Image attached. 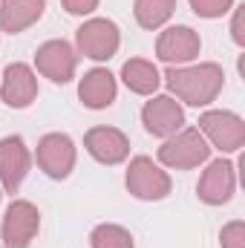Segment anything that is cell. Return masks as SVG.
I'll use <instances>...</instances> for the list:
<instances>
[{"label":"cell","mask_w":245,"mask_h":248,"mask_svg":"<svg viewBox=\"0 0 245 248\" xmlns=\"http://www.w3.org/2000/svg\"><path fill=\"white\" fill-rule=\"evenodd\" d=\"M162 84L168 87V95H173L182 107L208 110L225 90V69L214 61L168 66L162 72Z\"/></svg>","instance_id":"6da1fadb"},{"label":"cell","mask_w":245,"mask_h":248,"mask_svg":"<svg viewBox=\"0 0 245 248\" xmlns=\"http://www.w3.org/2000/svg\"><path fill=\"white\" fill-rule=\"evenodd\" d=\"M211 144L205 141V136L196 130V127H187L176 130L173 136L162 139L159 150H156V162L165 168V170H196L202 168L208 159H211Z\"/></svg>","instance_id":"7a4b0ae2"},{"label":"cell","mask_w":245,"mask_h":248,"mask_svg":"<svg viewBox=\"0 0 245 248\" xmlns=\"http://www.w3.org/2000/svg\"><path fill=\"white\" fill-rule=\"evenodd\" d=\"M196 130L205 136L211 150H216L219 156H237L245 147V119L234 110L208 107L199 116Z\"/></svg>","instance_id":"3957f363"},{"label":"cell","mask_w":245,"mask_h":248,"mask_svg":"<svg viewBox=\"0 0 245 248\" xmlns=\"http://www.w3.org/2000/svg\"><path fill=\"white\" fill-rule=\"evenodd\" d=\"M122 49V29L110 17H84V23L75 29V52L95 63H107Z\"/></svg>","instance_id":"277c9868"},{"label":"cell","mask_w":245,"mask_h":248,"mask_svg":"<svg viewBox=\"0 0 245 248\" xmlns=\"http://www.w3.org/2000/svg\"><path fill=\"white\" fill-rule=\"evenodd\" d=\"M124 185H127V193L138 202H162L170 196L173 179L156 159L133 156L124 170Z\"/></svg>","instance_id":"5b68a950"},{"label":"cell","mask_w":245,"mask_h":248,"mask_svg":"<svg viewBox=\"0 0 245 248\" xmlns=\"http://www.w3.org/2000/svg\"><path fill=\"white\" fill-rule=\"evenodd\" d=\"M32 162L38 165V170L55 182H63L72 176L75 165H78V144L69 133L61 130H52V133H44L38 139V147L32 153Z\"/></svg>","instance_id":"8992f818"},{"label":"cell","mask_w":245,"mask_h":248,"mask_svg":"<svg viewBox=\"0 0 245 248\" xmlns=\"http://www.w3.org/2000/svg\"><path fill=\"white\" fill-rule=\"evenodd\" d=\"M41 234V211L29 199H12L0 219V248H32Z\"/></svg>","instance_id":"52a82bcc"},{"label":"cell","mask_w":245,"mask_h":248,"mask_svg":"<svg viewBox=\"0 0 245 248\" xmlns=\"http://www.w3.org/2000/svg\"><path fill=\"white\" fill-rule=\"evenodd\" d=\"M202 168L205 170L199 173V182H196L199 202H205L211 208L228 205L237 193V165H234V159L231 156H216V159H208Z\"/></svg>","instance_id":"ba28073f"},{"label":"cell","mask_w":245,"mask_h":248,"mask_svg":"<svg viewBox=\"0 0 245 248\" xmlns=\"http://www.w3.org/2000/svg\"><path fill=\"white\" fill-rule=\"evenodd\" d=\"M78 52H75V46L69 44V41H63V38H52V41H44L38 49H35V63H32V69L41 75V78H46V81H52V84H69V81H75V75H78Z\"/></svg>","instance_id":"9c48e42d"},{"label":"cell","mask_w":245,"mask_h":248,"mask_svg":"<svg viewBox=\"0 0 245 248\" xmlns=\"http://www.w3.org/2000/svg\"><path fill=\"white\" fill-rule=\"evenodd\" d=\"M202 55V38L193 26H165L159 29L156 38V61H162L165 66H184V63L199 61Z\"/></svg>","instance_id":"30bf717a"},{"label":"cell","mask_w":245,"mask_h":248,"mask_svg":"<svg viewBox=\"0 0 245 248\" xmlns=\"http://www.w3.org/2000/svg\"><path fill=\"white\" fill-rule=\"evenodd\" d=\"M84 150L90 159H95L104 168H116L130 159V136L122 127L113 124H95L84 133Z\"/></svg>","instance_id":"8fae6325"},{"label":"cell","mask_w":245,"mask_h":248,"mask_svg":"<svg viewBox=\"0 0 245 248\" xmlns=\"http://www.w3.org/2000/svg\"><path fill=\"white\" fill-rule=\"evenodd\" d=\"M32 170V150L23 136L9 133L0 139V187L3 193H17Z\"/></svg>","instance_id":"7c38bea8"},{"label":"cell","mask_w":245,"mask_h":248,"mask_svg":"<svg viewBox=\"0 0 245 248\" xmlns=\"http://www.w3.org/2000/svg\"><path fill=\"white\" fill-rule=\"evenodd\" d=\"M38 72L23 61H12L0 72V101L12 110H26L38 98Z\"/></svg>","instance_id":"4fadbf2b"},{"label":"cell","mask_w":245,"mask_h":248,"mask_svg":"<svg viewBox=\"0 0 245 248\" xmlns=\"http://www.w3.org/2000/svg\"><path fill=\"white\" fill-rule=\"evenodd\" d=\"M141 124L153 139H168L184 124V107L168 93H156L141 104Z\"/></svg>","instance_id":"5bb4252c"},{"label":"cell","mask_w":245,"mask_h":248,"mask_svg":"<svg viewBox=\"0 0 245 248\" xmlns=\"http://www.w3.org/2000/svg\"><path fill=\"white\" fill-rule=\"evenodd\" d=\"M119 98V78L107 66H92L78 78V101L87 110H110Z\"/></svg>","instance_id":"9a60e30c"},{"label":"cell","mask_w":245,"mask_h":248,"mask_svg":"<svg viewBox=\"0 0 245 248\" xmlns=\"http://www.w3.org/2000/svg\"><path fill=\"white\" fill-rule=\"evenodd\" d=\"M46 12V0H0V35H20Z\"/></svg>","instance_id":"2e32d148"},{"label":"cell","mask_w":245,"mask_h":248,"mask_svg":"<svg viewBox=\"0 0 245 248\" xmlns=\"http://www.w3.org/2000/svg\"><path fill=\"white\" fill-rule=\"evenodd\" d=\"M119 78H122V84L130 93L144 95V98L156 95L159 87H162V69L156 66V61H150V58H127L122 63Z\"/></svg>","instance_id":"e0dca14e"},{"label":"cell","mask_w":245,"mask_h":248,"mask_svg":"<svg viewBox=\"0 0 245 248\" xmlns=\"http://www.w3.org/2000/svg\"><path fill=\"white\" fill-rule=\"evenodd\" d=\"M179 0H133V17L144 32H159L170 23Z\"/></svg>","instance_id":"ac0fdd59"},{"label":"cell","mask_w":245,"mask_h":248,"mask_svg":"<svg viewBox=\"0 0 245 248\" xmlns=\"http://www.w3.org/2000/svg\"><path fill=\"white\" fill-rule=\"evenodd\" d=\"M90 248H136V237L119 222H98L90 231Z\"/></svg>","instance_id":"d6986e66"},{"label":"cell","mask_w":245,"mask_h":248,"mask_svg":"<svg viewBox=\"0 0 245 248\" xmlns=\"http://www.w3.org/2000/svg\"><path fill=\"white\" fill-rule=\"evenodd\" d=\"M187 6L202 20H219L237 6V0H187Z\"/></svg>","instance_id":"ffe728a7"},{"label":"cell","mask_w":245,"mask_h":248,"mask_svg":"<svg viewBox=\"0 0 245 248\" xmlns=\"http://www.w3.org/2000/svg\"><path fill=\"white\" fill-rule=\"evenodd\" d=\"M219 248H245V222L231 219L219 231Z\"/></svg>","instance_id":"44dd1931"},{"label":"cell","mask_w":245,"mask_h":248,"mask_svg":"<svg viewBox=\"0 0 245 248\" xmlns=\"http://www.w3.org/2000/svg\"><path fill=\"white\" fill-rule=\"evenodd\" d=\"M228 15H231V26H228L231 41L243 49V46H245V6H234Z\"/></svg>","instance_id":"7402d4cb"},{"label":"cell","mask_w":245,"mask_h":248,"mask_svg":"<svg viewBox=\"0 0 245 248\" xmlns=\"http://www.w3.org/2000/svg\"><path fill=\"white\" fill-rule=\"evenodd\" d=\"M61 6L72 17H92L95 9L101 6V0H61Z\"/></svg>","instance_id":"603a6c76"},{"label":"cell","mask_w":245,"mask_h":248,"mask_svg":"<svg viewBox=\"0 0 245 248\" xmlns=\"http://www.w3.org/2000/svg\"><path fill=\"white\" fill-rule=\"evenodd\" d=\"M0 202H3V187H0Z\"/></svg>","instance_id":"cb8c5ba5"}]
</instances>
